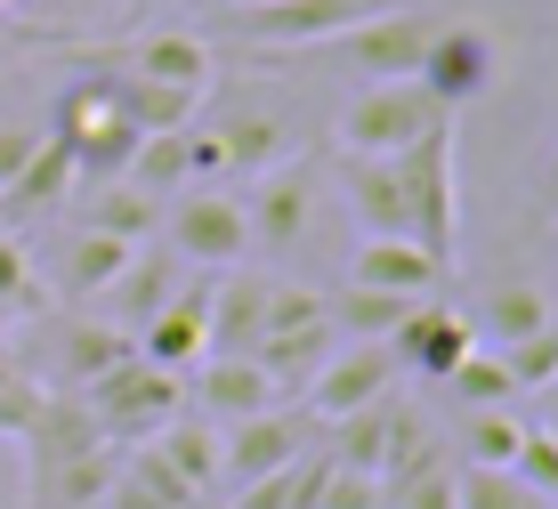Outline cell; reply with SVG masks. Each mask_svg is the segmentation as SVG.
Instances as JSON below:
<instances>
[{
  "label": "cell",
  "instance_id": "cell-1",
  "mask_svg": "<svg viewBox=\"0 0 558 509\" xmlns=\"http://www.w3.org/2000/svg\"><path fill=\"white\" fill-rule=\"evenodd\" d=\"M82 413H89V428H98V445H146L162 421L186 413V380L130 356V364H113L106 380L82 388Z\"/></svg>",
  "mask_w": 558,
  "mask_h": 509
},
{
  "label": "cell",
  "instance_id": "cell-2",
  "mask_svg": "<svg viewBox=\"0 0 558 509\" xmlns=\"http://www.w3.org/2000/svg\"><path fill=\"white\" fill-rule=\"evenodd\" d=\"M162 251H179L195 276H227L252 251V227H243V194L227 186H186L162 203Z\"/></svg>",
  "mask_w": 558,
  "mask_h": 509
},
{
  "label": "cell",
  "instance_id": "cell-3",
  "mask_svg": "<svg viewBox=\"0 0 558 509\" xmlns=\"http://www.w3.org/2000/svg\"><path fill=\"white\" fill-rule=\"evenodd\" d=\"M405 170V210H413V243L429 251L437 267H453V243H461V186H453V122L421 130V138L397 154Z\"/></svg>",
  "mask_w": 558,
  "mask_h": 509
},
{
  "label": "cell",
  "instance_id": "cell-4",
  "mask_svg": "<svg viewBox=\"0 0 558 509\" xmlns=\"http://www.w3.org/2000/svg\"><path fill=\"white\" fill-rule=\"evenodd\" d=\"M437 25H446V9H421V0H389V9H373L356 33H340V65H356L364 82H413L421 57H429Z\"/></svg>",
  "mask_w": 558,
  "mask_h": 509
},
{
  "label": "cell",
  "instance_id": "cell-5",
  "mask_svg": "<svg viewBox=\"0 0 558 509\" xmlns=\"http://www.w3.org/2000/svg\"><path fill=\"white\" fill-rule=\"evenodd\" d=\"M397 397V356L389 340H340L332 356H324V372L300 388V413L316 428H340L349 413H364V404Z\"/></svg>",
  "mask_w": 558,
  "mask_h": 509
},
{
  "label": "cell",
  "instance_id": "cell-6",
  "mask_svg": "<svg viewBox=\"0 0 558 509\" xmlns=\"http://www.w3.org/2000/svg\"><path fill=\"white\" fill-rule=\"evenodd\" d=\"M437 97L421 82H364L340 113V154H405L421 130H437Z\"/></svg>",
  "mask_w": 558,
  "mask_h": 509
},
{
  "label": "cell",
  "instance_id": "cell-7",
  "mask_svg": "<svg viewBox=\"0 0 558 509\" xmlns=\"http://www.w3.org/2000/svg\"><path fill=\"white\" fill-rule=\"evenodd\" d=\"M494 73H502V49H494V33L470 25V16H446L413 82L437 97V113H461V106H477V97L494 89Z\"/></svg>",
  "mask_w": 558,
  "mask_h": 509
},
{
  "label": "cell",
  "instance_id": "cell-8",
  "mask_svg": "<svg viewBox=\"0 0 558 509\" xmlns=\"http://www.w3.org/2000/svg\"><path fill=\"white\" fill-rule=\"evenodd\" d=\"M373 9H389V0H252V9H235V33L267 49H332Z\"/></svg>",
  "mask_w": 558,
  "mask_h": 509
},
{
  "label": "cell",
  "instance_id": "cell-9",
  "mask_svg": "<svg viewBox=\"0 0 558 509\" xmlns=\"http://www.w3.org/2000/svg\"><path fill=\"white\" fill-rule=\"evenodd\" d=\"M307 219H316V162H276L267 179H252V194H243V227H252V251H267V259H283V251H300Z\"/></svg>",
  "mask_w": 558,
  "mask_h": 509
},
{
  "label": "cell",
  "instance_id": "cell-10",
  "mask_svg": "<svg viewBox=\"0 0 558 509\" xmlns=\"http://www.w3.org/2000/svg\"><path fill=\"white\" fill-rule=\"evenodd\" d=\"M470 348H477V324L446 300H421L413 316L389 331V356H397L405 380H453V364L470 356Z\"/></svg>",
  "mask_w": 558,
  "mask_h": 509
},
{
  "label": "cell",
  "instance_id": "cell-11",
  "mask_svg": "<svg viewBox=\"0 0 558 509\" xmlns=\"http://www.w3.org/2000/svg\"><path fill=\"white\" fill-rule=\"evenodd\" d=\"M267 404H283V397L259 372V356H203L195 372H186V413L210 421V428H235V421L267 413Z\"/></svg>",
  "mask_w": 558,
  "mask_h": 509
},
{
  "label": "cell",
  "instance_id": "cell-12",
  "mask_svg": "<svg viewBox=\"0 0 558 509\" xmlns=\"http://www.w3.org/2000/svg\"><path fill=\"white\" fill-rule=\"evenodd\" d=\"M307 437H316V421H307V413L267 404V413L235 421V428L219 437V469H227L235 485H252V477H267V469H292V461L307 453Z\"/></svg>",
  "mask_w": 558,
  "mask_h": 509
},
{
  "label": "cell",
  "instance_id": "cell-13",
  "mask_svg": "<svg viewBox=\"0 0 558 509\" xmlns=\"http://www.w3.org/2000/svg\"><path fill=\"white\" fill-rule=\"evenodd\" d=\"M186 276H195V267H186L179 251L138 243V251H130V267H122V276H113V283L98 291V300H106V324H122L130 340H138V331H146L154 316H162L170 300H179V283H186Z\"/></svg>",
  "mask_w": 558,
  "mask_h": 509
},
{
  "label": "cell",
  "instance_id": "cell-14",
  "mask_svg": "<svg viewBox=\"0 0 558 509\" xmlns=\"http://www.w3.org/2000/svg\"><path fill=\"white\" fill-rule=\"evenodd\" d=\"M340 203H349L356 234H413L397 154H340Z\"/></svg>",
  "mask_w": 558,
  "mask_h": 509
},
{
  "label": "cell",
  "instance_id": "cell-15",
  "mask_svg": "<svg viewBox=\"0 0 558 509\" xmlns=\"http://www.w3.org/2000/svg\"><path fill=\"white\" fill-rule=\"evenodd\" d=\"M356 291H389V300H437L446 291V267L413 243V234H364L356 259H349Z\"/></svg>",
  "mask_w": 558,
  "mask_h": 509
},
{
  "label": "cell",
  "instance_id": "cell-16",
  "mask_svg": "<svg viewBox=\"0 0 558 509\" xmlns=\"http://www.w3.org/2000/svg\"><path fill=\"white\" fill-rule=\"evenodd\" d=\"M470 324H477V340H486V348H518V340H534V331H550L558 316H550V291H543V283L502 276L486 300H477Z\"/></svg>",
  "mask_w": 558,
  "mask_h": 509
},
{
  "label": "cell",
  "instance_id": "cell-17",
  "mask_svg": "<svg viewBox=\"0 0 558 509\" xmlns=\"http://www.w3.org/2000/svg\"><path fill=\"white\" fill-rule=\"evenodd\" d=\"M203 494L179 477L154 445H130V461L113 469V485H106V509H195Z\"/></svg>",
  "mask_w": 558,
  "mask_h": 509
},
{
  "label": "cell",
  "instance_id": "cell-18",
  "mask_svg": "<svg viewBox=\"0 0 558 509\" xmlns=\"http://www.w3.org/2000/svg\"><path fill=\"white\" fill-rule=\"evenodd\" d=\"M276 162H292V138H283L276 113H235V122H219V170H227L235 186L267 179Z\"/></svg>",
  "mask_w": 558,
  "mask_h": 509
},
{
  "label": "cell",
  "instance_id": "cell-19",
  "mask_svg": "<svg viewBox=\"0 0 558 509\" xmlns=\"http://www.w3.org/2000/svg\"><path fill=\"white\" fill-rule=\"evenodd\" d=\"M130 73L138 82H162V89H210V41L195 33H146L138 49H130Z\"/></svg>",
  "mask_w": 558,
  "mask_h": 509
},
{
  "label": "cell",
  "instance_id": "cell-20",
  "mask_svg": "<svg viewBox=\"0 0 558 509\" xmlns=\"http://www.w3.org/2000/svg\"><path fill=\"white\" fill-rule=\"evenodd\" d=\"M82 227L113 234V243H146V234H162V203H154L146 186H130V179H106V186H89Z\"/></svg>",
  "mask_w": 558,
  "mask_h": 509
},
{
  "label": "cell",
  "instance_id": "cell-21",
  "mask_svg": "<svg viewBox=\"0 0 558 509\" xmlns=\"http://www.w3.org/2000/svg\"><path fill=\"white\" fill-rule=\"evenodd\" d=\"M130 356H138V340H130L122 324H65V331H57V372H65L73 388L106 380V372L130 364Z\"/></svg>",
  "mask_w": 558,
  "mask_h": 509
},
{
  "label": "cell",
  "instance_id": "cell-22",
  "mask_svg": "<svg viewBox=\"0 0 558 509\" xmlns=\"http://www.w3.org/2000/svg\"><path fill=\"white\" fill-rule=\"evenodd\" d=\"M113 97H122V122L138 138H154V130H195V106H203L195 89H162V82H138V73H122Z\"/></svg>",
  "mask_w": 558,
  "mask_h": 509
},
{
  "label": "cell",
  "instance_id": "cell-23",
  "mask_svg": "<svg viewBox=\"0 0 558 509\" xmlns=\"http://www.w3.org/2000/svg\"><path fill=\"white\" fill-rule=\"evenodd\" d=\"M154 453H162L170 469H179V477L186 485H195V494H203V485L210 477H219V428H210V421H195V413H179V421H162V428H154Z\"/></svg>",
  "mask_w": 558,
  "mask_h": 509
},
{
  "label": "cell",
  "instance_id": "cell-24",
  "mask_svg": "<svg viewBox=\"0 0 558 509\" xmlns=\"http://www.w3.org/2000/svg\"><path fill=\"white\" fill-rule=\"evenodd\" d=\"M421 300H389V291H356V283H340V300H324V316H332L340 340H389L397 324L413 316Z\"/></svg>",
  "mask_w": 558,
  "mask_h": 509
},
{
  "label": "cell",
  "instance_id": "cell-25",
  "mask_svg": "<svg viewBox=\"0 0 558 509\" xmlns=\"http://www.w3.org/2000/svg\"><path fill=\"white\" fill-rule=\"evenodd\" d=\"M453 397H461V413H510L518 404V388H510V364L494 356V348H470V356L453 364Z\"/></svg>",
  "mask_w": 558,
  "mask_h": 509
},
{
  "label": "cell",
  "instance_id": "cell-26",
  "mask_svg": "<svg viewBox=\"0 0 558 509\" xmlns=\"http://www.w3.org/2000/svg\"><path fill=\"white\" fill-rule=\"evenodd\" d=\"M130 251H138V243H113V234H89L82 227V234H73V251H65V291H73V300H98V291L130 267Z\"/></svg>",
  "mask_w": 558,
  "mask_h": 509
},
{
  "label": "cell",
  "instance_id": "cell-27",
  "mask_svg": "<svg viewBox=\"0 0 558 509\" xmlns=\"http://www.w3.org/2000/svg\"><path fill=\"white\" fill-rule=\"evenodd\" d=\"M73 179H82V170H73V154H65V146H57L49 130H41V154H33V162L16 170V186L0 194V203H9V210H49V203H57V194H65Z\"/></svg>",
  "mask_w": 558,
  "mask_h": 509
},
{
  "label": "cell",
  "instance_id": "cell-28",
  "mask_svg": "<svg viewBox=\"0 0 558 509\" xmlns=\"http://www.w3.org/2000/svg\"><path fill=\"white\" fill-rule=\"evenodd\" d=\"M453 509H550L534 485H518L510 469H453Z\"/></svg>",
  "mask_w": 558,
  "mask_h": 509
},
{
  "label": "cell",
  "instance_id": "cell-29",
  "mask_svg": "<svg viewBox=\"0 0 558 509\" xmlns=\"http://www.w3.org/2000/svg\"><path fill=\"white\" fill-rule=\"evenodd\" d=\"M316 469H324V453H300L292 469H267V477H252V485L235 494V509H307Z\"/></svg>",
  "mask_w": 558,
  "mask_h": 509
},
{
  "label": "cell",
  "instance_id": "cell-30",
  "mask_svg": "<svg viewBox=\"0 0 558 509\" xmlns=\"http://www.w3.org/2000/svg\"><path fill=\"white\" fill-rule=\"evenodd\" d=\"M518 437H526L518 413H470V421H461V461H470V469H510Z\"/></svg>",
  "mask_w": 558,
  "mask_h": 509
},
{
  "label": "cell",
  "instance_id": "cell-31",
  "mask_svg": "<svg viewBox=\"0 0 558 509\" xmlns=\"http://www.w3.org/2000/svg\"><path fill=\"white\" fill-rule=\"evenodd\" d=\"M494 356L510 364L518 404H526V397H543V388L558 380V324H550V331H534V340H518V348H494Z\"/></svg>",
  "mask_w": 558,
  "mask_h": 509
},
{
  "label": "cell",
  "instance_id": "cell-32",
  "mask_svg": "<svg viewBox=\"0 0 558 509\" xmlns=\"http://www.w3.org/2000/svg\"><path fill=\"white\" fill-rule=\"evenodd\" d=\"M41 404H49V388L33 380L25 364H9V356H0V437H25V428L41 421Z\"/></svg>",
  "mask_w": 558,
  "mask_h": 509
},
{
  "label": "cell",
  "instance_id": "cell-33",
  "mask_svg": "<svg viewBox=\"0 0 558 509\" xmlns=\"http://www.w3.org/2000/svg\"><path fill=\"white\" fill-rule=\"evenodd\" d=\"M510 477H518V485H534V494L558 509V445H550V428H534V421H526V437H518V453H510Z\"/></svg>",
  "mask_w": 558,
  "mask_h": 509
},
{
  "label": "cell",
  "instance_id": "cell-34",
  "mask_svg": "<svg viewBox=\"0 0 558 509\" xmlns=\"http://www.w3.org/2000/svg\"><path fill=\"white\" fill-rule=\"evenodd\" d=\"M41 300V283H33V251L16 243V234H0V316H16V307Z\"/></svg>",
  "mask_w": 558,
  "mask_h": 509
},
{
  "label": "cell",
  "instance_id": "cell-35",
  "mask_svg": "<svg viewBox=\"0 0 558 509\" xmlns=\"http://www.w3.org/2000/svg\"><path fill=\"white\" fill-rule=\"evenodd\" d=\"M389 509H453V461H437V469H421V477H405L389 494Z\"/></svg>",
  "mask_w": 558,
  "mask_h": 509
},
{
  "label": "cell",
  "instance_id": "cell-36",
  "mask_svg": "<svg viewBox=\"0 0 558 509\" xmlns=\"http://www.w3.org/2000/svg\"><path fill=\"white\" fill-rule=\"evenodd\" d=\"M33 154H41V130H0V194L16 186V170H25Z\"/></svg>",
  "mask_w": 558,
  "mask_h": 509
},
{
  "label": "cell",
  "instance_id": "cell-37",
  "mask_svg": "<svg viewBox=\"0 0 558 509\" xmlns=\"http://www.w3.org/2000/svg\"><path fill=\"white\" fill-rule=\"evenodd\" d=\"M543 210L558 219V146H550V162H543Z\"/></svg>",
  "mask_w": 558,
  "mask_h": 509
},
{
  "label": "cell",
  "instance_id": "cell-38",
  "mask_svg": "<svg viewBox=\"0 0 558 509\" xmlns=\"http://www.w3.org/2000/svg\"><path fill=\"white\" fill-rule=\"evenodd\" d=\"M534 428H550V445H558V380L543 388V421H534Z\"/></svg>",
  "mask_w": 558,
  "mask_h": 509
},
{
  "label": "cell",
  "instance_id": "cell-39",
  "mask_svg": "<svg viewBox=\"0 0 558 509\" xmlns=\"http://www.w3.org/2000/svg\"><path fill=\"white\" fill-rule=\"evenodd\" d=\"M227 9H252V0H227Z\"/></svg>",
  "mask_w": 558,
  "mask_h": 509
},
{
  "label": "cell",
  "instance_id": "cell-40",
  "mask_svg": "<svg viewBox=\"0 0 558 509\" xmlns=\"http://www.w3.org/2000/svg\"><path fill=\"white\" fill-rule=\"evenodd\" d=\"M0 9H9V0H0Z\"/></svg>",
  "mask_w": 558,
  "mask_h": 509
},
{
  "label": "cell",
  "instance_id": "cell-41",
  "mask_svg": "<svg viewBox=\"0 0 558 509\" xmlns=\"http://www.w3.org/2000/svg\"><path fill=\"white\" fill-rule=\"evenodd\" d=\"M0 324H9V316H0Z\"/></svg>",
  "mask_w": 558,
  "mask_h": 509
}]
</instances>
